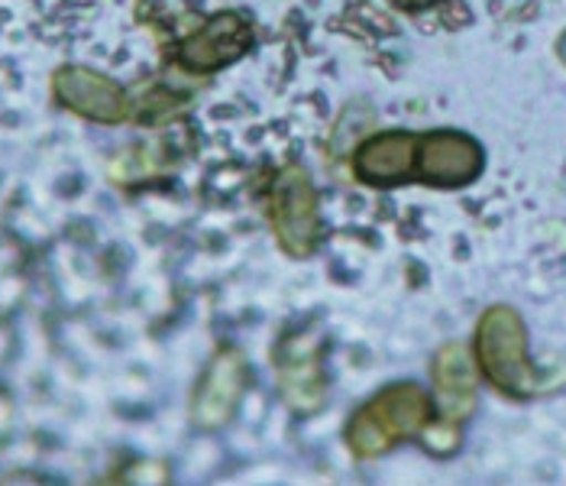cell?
Wrapping results in <instances>:
<instances>
[{
    "label": "cell",
    "mask_w": 566,
    "mask_h": 486,
    "mask_svg": "<svg viewBox=\"0 0 566 486\" xmlns=\"http://www.w3.org/2000/svg\"><path fill=\"white\" fill-rule=\"evenodd\" d=\"M347 444L349 451L356 454V457H363V461H369V457H382L386 451H392L395 444L392 438L386 435V428L373 418V412L363 405V409H356L353 412V418L347 422Z\"/></svg>",
    "instance_id": "11"
},
{
    "label": "cell",
    "mask_w": 566,
    "mask_h": 486,
    "mask_svg": "<svg viewBox=\"0 0 566 486\" xmlns=\"http://www.w3.org/2000/svg\"><path fill=\"white\" fill-rule=\"evenodd\" d=\"M480 370L463 344H443L434 356V405L440 418L467 422L476 409Z\"/></svg>",
    "instance_id": "9"
},
{
    "label": "cell",
    "mask_w": 566,
    "mask_h": 486,
    "mask_svg": "<svg viewBox=\"0 0 566 486\" xmlns=\"http://www.w3.org/2000/svg\"><path fill=\"white\" fill-rule=\"evenodd\" d=\"M52 91L62 107L94 124H124L130 117V97L114 79L85 69L65 65L52 75Z\"/></svg>",
    "instance_id": "4"
},
{
    "label": "cell",
    "mask_w": 566,
    "mask_h": 486,
    "mask_svg": "<svg viewBox=\"0 0 566 486\" xmlns=\"http://www.w3.org/2000/svg\"><path fill=\"white\" fill-rule=\"evenodd\" d=\"M373 418L386 428L392 444L421 438V432L434 418V402L418 383H395L366 405Z\"/></svg>",
    "instance_id": "10"
},
{
    "label": "cell",
    "mask_w": 566,
    "mask_h": 486,
    "mask_svg": "<svg viewBox=\"0 0 566 486\" xmlns=\"http://www.w3.org/2000/svg\"><path fill=\"white\" fill-rule=\"evenodd\" d=\"M557 49H560V59H564V62H566V33H564V37H560V43H557Z\"/></svg>",
    "instance_id": "13"
},
{
    "label": "cell",
    "mask_w": 566,
    "mask_h": 486,
    "mask_svg": "<svg viewBox=\"0 0 566 486\" xmlns=\"http://www.w3.org/2000/svg\"><path fill=\"white\" fill-rule=\"evenodd\" d=\"M485 166L482 146L460 131H434L421 136L418 178L437 188H463L476 182Z\"/></svg>",
    "instance_id": "6"
},
{
    "label": "cell",
    "mask_w": 566,
    "mask_h": 486,
    "mask_svg": "<svg viewBox=\"0 0 566 486\" xmlns=\"http://www.w3.org/2000/svg\"><path fill=\"white\" fill-rule=\"evenodd\" d=\"M418 146L421 136L408 131L379 133L366 143H359L353 156L356 178L373 188H392L418 176Z\"/></svg>",
    "instance_id": "7"
},
{
    "label": "cell",
    "mask_w": 566,
    "mask_h": 486,
    "mask_svg": "<svg viewBox=\"0 0 566 486\" xmlns=\"http://www.w3.org/2000/svg\"><path fill=\"white\" fill-rule=\"evenodd\" d=\"M279 366V390L292 412L311 415L327 399V373L324 356L314 334H292L275 356Z\"/></svg>",
    "instance_id": "5"
},
{
    "label": "cell",
    "mask_w": 566,
    "mask_h": 486,
    "mask_svg": "<svg viewBox=\"0 0 566 486\" xmlns=\"http://www.w3.org/2000/svg\"><path fill=\"white\" fill-rule=\"evenodd\" d=\"M250 383V366L240 351H220L205 370L195 396H191V422L198 432H220L233 422L243 393Z\"/></svg>",
    "instance_id": "3"
},
{
    "label": "cell",
    "mask_w": 566,
    "mask_h": 486,
    "mask_svg": "<svg viewBox=\"0 0 566 486\" xmlns=\"http://www.w3.org/2000/svg\"><path fill=\"white\" fill-rule=\"evenodd\" d=\"M269 221L279 247L289 257H311L321 244V208L317 188L302 166L279 173L269 192Z\"/></svg>",
    "instance_id": "2"
},
{
    "label": "cell",
    "mask_w": 566,
    "mask_h": 486,
    "mask_svg": "<svg viewBox=\"0 0 566 486\" xmlns=\"http://www.w3.org/2000/svg\"><path fill=\"white\" fill-rule=\"evenodd\" d=\"M398 7H405V10H424V7H434L437 0H395Z\"/></svg>",
    "instance_id": "12"
},
{
    "label": "cell",
    "mask_w": 566,
    "mask_h": 486,
    "mask_svg": "<svg viewBox=\"0 0 566 486\" xmlns=\"http://www.w3.org/2000/svg\"><path fill=\"white\" fill-rule=\"evenodd\" d=\"M250 45H253L250 23L240 13H218L211 23H205L195 37L181 43L178 59L191 72H218L223 65L237 62L240 55H247Z\"/></svg>",
    "instance_id": "8"
},
{
    "label": "cell",
    "mask_w": 566,
    "mask_h": 486,
    "mask_svg": "<svg viewBox=\"0 0 566 486\" xmlns=\"http://www.w3.org/2000/svg\"><path fill=\"white\" fill-rule=\"evenodd\" d=\"M476 360L485 380L505 396L527 399L541 390V373L527 356V331L512 306H495L480 318Z\"/></svg>",
    "instance_id": "1"
}]
</instances>
